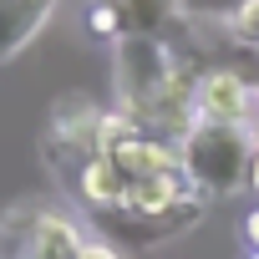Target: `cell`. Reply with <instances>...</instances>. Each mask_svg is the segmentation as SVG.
I'll return each instance as SVG.
<instances>
[{"label":"cell","mask_w":259,"mask_h":259,"mask_svg":"<svg viewBox=\"0 0 259 259\" xmlns=\"http://www.w3.org/2000/svg\"><path fill=\"white\" fill-rule=\"evenodd\" d=\"M183 178L198 198H234L249 188V158H254V133L249 127H219V122H193L178 138Z\"/></svg>","instance_id":"cell-1"},{"label":"cell","mask_w":259,"mask_h":259,"mask_svg":"<svg viewBox=\"0 0 259 259\" xmlns=\"http://www.w3.org/2000/svg\"><path fill=\"white\" fill-rule=\"evenodd\" d=\"M102 122L107 112L92 102V97H61L51 107V122H46V138H41V163L46 173L76 183V173L107 153V138H102Z\"/></svg>","instance_id":"cell-2"},{"label":"cell","mask_w":259,"mask_h":259,"mask_svg":"<svg viewBox=\"0 0 259 259\" xmlns=\"http://www.w3.org/2000/svg\"><path fill=\"white\" fill-rule=\"evenodd\" d=\"M208 213V198L188 193L183 203L163 208V213H133V208H102L97 213V234L112 239L122 254H138V249H158V244H173L183 234H193Z\"/></svg>","instance_id":"cell-3"},{"label":"cell","mask_w":259,"mask_h":259,"mask_svg":"<svg viewBox=\"0 0 259 259\" xmlns=\"http://www.w3.org/2000/svg\"><path fill=\"white\" fill-rule=\"evenodd\" d=\"M254 97L259 87L229 66H208L193 81V122H219V127H249L254 122Z\"/></svg>","instance_id":"cell-4"},{"label":"cell","mask_w":259,"mask_h":259,"mask_svg":"<svg viewBox=\"0 0 259 259\" xmlns=\"http://www.w3.org/2000/svg\"><path fill=\"white\" fill-rule=\"evenodd\" d=\"M87 239L92 234H81V224L66 208L41 203L36 219H31V234H26V259H76Z\"/></svg>","instance_id":"cell-5"},{"label":"cell","mask_w":259,"mask_h":259,"mask_svg":"<svg viewBox=\"0 0 259 259\" xmlns=\"http://www.w3.org/2000/svg\"><path fill=\"white\" fill-rule=\"evenodd\" d=\"M107 158L127 173V178H153V173H183V158H178V143L168 138H153V133H127L107 148Z\"/></svg>","instance_id":"cell-6"},{"label":"cell","mask_w":259,"mask_h":259,"mask_svg":"<svg viewBox=\"0 0 259 259\" xmlns=\"http://www.w3.org/2000/svg\"><path fill=\"white\" fill-rule=\"evenodd\" d=\"M122 11V36H158V41H178L183 26L193 21L188 0H117Z\"/></svg>","instance_id":"cell-7"},{"label":"cell","mask_w":259,"mask_h":259,"mask_svg":"<svg viewBox=\"0 0 259 259\" xmlns=\"http://www.w3.org/2000/svg\"><path fill=\"white\" fill-rule=\"evenodd\" d=\"M61 0H0V66H11L51 21Z\"/></svg>","instance_id":"cell-8"},{"label":"cell","mask_w":259,"mask_h":259,"mask_svg":"<svg viewBox=\"0 0 259 259\" xmlns=\"http://www.w3.org/2000/svg\"><path fill=\"white\" fill-rule=\"evenodd\" d=\"M127 183H133V178H127V173L102 153V158H92V163L76 173V183H71V188H76V198H81L92 213H102V208H122Z\"/></svg>","instance_id":"cell-9"},{"label":"cell","mask_w":259,"mask_h":259,"mask_svg":"<svg viewBox=\"0 0 259 259\" xmlns=\"http://www.w3.org/2000/svg\"><path fill=\"white\" fill-rule=\"evenodd\" d=\"M188 193L193 188H188L183 173H153V178H133V183H127L122 208H133V213H163V208L183 203Z\"/></svg>","instance_id":"cell-10"},{"label":"cell","mask_w":259,"mask_h":259,"mask_svg":"<svg viewBox=\"0 0 259 259\" xmlns=\"http://www.w3.org/2000/svg\"><path fill=\"white\" fill-rule=\"evenodd\" d=\"M81 21L97 41H122V11L117 0H81Z\"/></svg>","instance_id":"cell-11"},{"label":"cell","mask_w":259,"mask_h":259,"mask_svg":"<svg viewBox=\"0 0 259 259\" xmlns=\"http://www.w3.org/2000/svg\"><path fill=\"white\" fill-rule=\"evenodd\" d=\"M224 31L239 46H259V0H239L234 11H224Z\"/></svg>","instance_id":"cell-12"},{"label":"cell","mask_w":259,"mask_h":259,"mask_svg":"<svg viewBox=\"0 0 259 259\" xmlns=\"http://www.w3.org/2000/svg\"><path fill=\"white\" fill-rule=\"evenodd\" d=\"M76 259H127V254H122L112 239H102V234H97V239H87V244H81V254H76Z\"/></svg>","instance_id":"cell-13"},{"label":"cell","mask_w":259,"mask_h":259,"mask_svg":"<svg viewBox=\"0 0 259 259\" xmlns=\"http://www.w3.org/2000/svg\"><path fill=\"white\" fill-rule=\"evenodd\" d=\"M239 234H244V244H249V249H259V208H249V213H244V229H239Z\"/></svg>","instance_id":"cell-14"},{"label":"cell","mask_w":259,"mask_h":259,"mask_svg":"<svg viewBox=\"0 0 259 259\" xmlns=\"http://www.w3.org/2000/svg\"><path fill=\"white\" fill-rule=\"evenodd\" d=\"M249 188L259 193V143H254V158H249Z\"/></svg>","instance_id":"cell-15"},{"label":"cell","mask_w":259,"mask_h":259,"mask_svg":"<svg viewBox=\"0 0 259 259\" xmlns=\"http://www.w3.org/2000/svg\"><path fill=\"white\" fill-rule=\"evenodd\" d=\"M249 259H259V249H249Z\"/></svg>","instance_id":"cell-16"}]
</instances>
